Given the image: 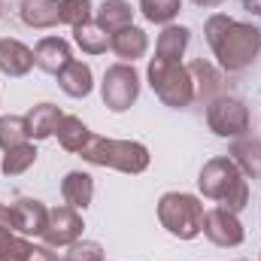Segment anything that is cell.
<instances>
[{"label": "cell", "instance_id": "6da1fadb", "mask_svg": "<svg viewBox=\"0 0 261 261\" xmlns=\"http://www.w3.org/2000/svg\"><path fill=\"white\" fill-rule=\"evenodd\" d=\"M206 40L225 70H243L261 52V31L240 24L228 15H213L206 21Z\"/></svg>", "mask_w": 261, "mask_h": 261}, {"label": "cell", "instance_id": "3957f363", "mask_svg": "<svg viewBox=\"0 0 261 261\" xmlns=\"http://www.w3.org/2000/svg\"><path fill=\"white\" fill-rule=\"evenodd\" d=\"M85 161L91 164H103V167H116L122 173H143L149 167V152L140 143L128 140H107V137H91L88 146L79 152Z\"/></svg>", "mask_w": 261, "mask_h": 261}, {"label": "cell", "instance_id": "5bb4252c", "mask_svg": "<svg viewBox=\"0 0 261 261\" xmlns=\"http://www.w3.org/2000/svg\"><path fill=\"white\" fill-rule=\"evenodd\" d=\"M64 116L58 113V107H52V103H40V107H34L28 116H24V122H28V137H34V140H46V137H52L55 130H58V122H61Z\"/></svg>", "mask_w": 261, "mask_h": 261}, {"label": "cell", "instance_id": "d4e9b609", "mask_svg": "<svg viewBox=\"0 0 261 261\" xmlns=\"http://www.w3.org/2000/svg\"><path fill=\"white\" fill-rule=\"evenodd\" d=\"M34 246L12 234L9 225H0V261H24Z\"/></svg>", "mask_w": 261, "mask_h": 261}, {"label": "cell", "instance_id": "8fae6325", "mask_svg": "<svg viewBox=\"0 0 261 261\" xmlns=\"http://www.w3.org/2000/svg\"><path fill=\"white\" fill-rule=\"evenodd\" d=\"M67 61H73V58H70L67 40H61V37H43L37 43V49H34V64L40 67V70H46V73L58 76Z\"/></svg>", "mask_w": 261, "mask_h": 261}, {"label": "cell", "instance_id": "7a4b0ae2", "mask_svg": "<svg viewBox=\"0 0 261 261\" xmlns=\"http://www.w3.org/2000/svg\"><path fill=\"white\" fill-rule=\"evenodd\" d=\"M197 182H200V192L203 195L219 200L231 213H237V210L246 206V179L240 176V170L228 158H213L200 170V179Z\"/></svg>", "mask_w": 261, "mask_h": 261}, {"label": "cell", "instance_id": "83f0119b", "mask_svg": "<svg viewBox=\"0 0 261 261\" xmlns=\"http://www.w3.org/2000/svg\"><path fill=\"white\" fill-rule=\"evenodd\" d=\"M91 21V0H61V24L79 28Z\"/></svg>", "mask_w": 261, "mask_h": 261}, {"label": "cell", "instance_id": "f546056e", "mask_svg": "<svg viewBox=\"0 0 261 261\" xmlns=\"http://www.w3.org/2000/svg\"><path fill=\"white\" fill-rule=\"evenodd\" d=\"M24 261H58V255L49 249V246H34L31 252H28V258Z\"/></svg>", "mask_w": 261, "mask_h": 261}, {"label": "cell", "instance_id": "e0dca14e", "mask_svg": "<svg viewBox=\"0 0 261 261\" xmlns=\"http://www.w3.org/2000/svg\"><path fill=\"white\" fill-rule=\"evenodd\" d=\"M130 18H134V9L128 0H103V6L97 12V28L113 37L116 31L130 28Z\"/></svg>", "mask_w": 261, "mask_h": 261}, {"label": "cell", "instance_id": "9a60e30c", "mask_svg": "<svg viewBox=\"0 0 261 261\" xmlns=\"http://www.w3.org/2000/svg\"><path fill=\"white\" fill-rule=\"evenodd\" d=\"M146 46H149V40H146V34L140 31V28H122V31H116L113 37H110V49L122 58V61H134V58H140L143 52H146Z\"/></svg>", "mask_w": 261, "mask_h": 261}, {"label": "cell", "instance_id": "f1b7e54d", "mask_svg": "<svg viewBox=\"0 0 261 261\" xmlns=\"http://www.w3.org/2000/svg\"><path fill=\"white\" fill-rule=\"evenodd\" d=\"M58 261H103V249L97 243H70Z\"/></svg>", "mask_w": 261, "mask_h": 261}, {"label": "cell", "instance_id": "484cf974", "mask_svg": "<svg viewBox=\"0 0 261 261\" xmlns=\"http://www.w3.org/2000/svg\"><path fill=\"white\" fill-rule=\"evenodd\" d=\"M182 0H140V9L149 21H158V24H167L176 18Z\"/></svg>", "mask_w": 261, "mask_h": 261}, {"label": "cell", "instance_id": "cb8c5ba5", "mask_svg": "<svg viewBox=\"0 0 261 261\" xmlns=\"http://www.w3.org/2000/svg\"><path fill=\"white\" fill-rule=\"evenodd\" d=\"M73 37H76V43H79L88 55H100V52H107V49H110V37H107L97 24H91V21H85V24L73 28Z\"/></svg>", "mask_w": 261, "mask_h": 261}, {"label": "cell", "instance_id": "ba28073f", "mask_svg": "<svg viewBox=\"0 0 261 261\" xmlns=\"http://www.w3.org/2000/svg\"><path fill=\"white\" fill-rule=\"evenodd\" d=\"M203 234L216 246H240L243 243V228H240L237 216L225 206H216V210L203 213Z\"/></svg>", "mask_w": 261, "mask_h": 261}, {"label": "cell", "instance_id": "4fadbf2b", "mask_svg": "<svg viewBox=\"0 0 261 261\" xmlns=\"http://www.w3.org/2000/svg\"><path fill=\"white\" fill-rule=\"evenodd\" d=\"M21 18L31 28H55L61 24V3L58 0H21Z\"/></svg>", "mask_w": 261, "mask_h": 261}, {"label": "cell", "instance_id": "4dcf8cb0", "mask_svg": "<svg viewBox=\"0 0 261 261\" xmlns=\"http://www.w3.org/2000/svg\"><path fill=\"white\" fill-rule=\"evenodd\" d=\"M243 6H246L252 15H261V0H243Z\"/></svg>", "mask_w": 261, "mask_h": 261}, {"label": "cell", "instance_id": "8992f818", "mask_svg": "<svg viewBox=\"0 0 261 261\" xmlns=\"http://www.w3.org/2000/svg\"><path fill=\"white\" fill-rule=\"evenodd\" d=\"M140 94V79L128 64H113L103 76V103L113 113H125Z\"/></svg>", "mask_w": 261, "mask_h": 261}, {"label": "cell", "instance_id": "9c48e42d", "mask_svg": "<svg viewBox=\"0 0 261 261\" xmlns=\"http://www.w3.org/2000/svg\"><path fill=\"white\" fill-rule=\"evenodd\" d=\"M82 234V219L76 216L73 206H58V210H49V219H46V243L49 246H70L76 243Z\"/></svg>", "mask_w": 261, "mask_h": 261}, {"label": "cell", "instance_id": "2e32d148", "mask_svg": "<svg viewBox=\"0 0 261 261\" xmlns=\"http://www.w3.org/2000/svg\"><path fill=\"white\" fill-rule=\"evenodd\" d=\"M58 85L70 97H85L91 91V67L82 61H67L58 73Z\"/></svg>", "mask_w": 261, "mask_h": 261}, {"label": "cell", "instance_id": "5b68a950", "mask_svg": "<svg viewBox=\"0 0 261 261\" xmlns=\"http://www.w3.org/2000/svg\"><path fill=\"white\" fill-rule=\"evenodd\" d=\"M149 79L155 94L167 103V107H189L195 97V85H192V73L179 61H167V58H152L149 64Z\"/></svg>", "mask_w": 261, "mask_h": 261}, {"label": "cell", "instance_id": "52a82bcc", "mask_svg": "<svg viewBox=\"0 0 261 261\" xmlns=\"http://www.w3.org/2000/svg\"><path fill=\"white\" fill-rule=\"evenodd\" d=\"M206 122H210V128L216 130L219 137H237V134H243V130L249 128V113H246V107L240 100L219 97V100L210 103Z\"/></svg>", "mask_w": 261, "mask_h": 261}, {"label": "cell", "instance_id": "ffe728a7", "mask_svg": "<svg viewBox=\"0 0 261 261\" xmlns=\"http://www.w3.org/2000/svg\"><path fill=\"white\" fill-rule=\"evenodd\" d=\"M58 140H61V146H64L67 152H82L85 146H88V140H91V134L88 128L76 119V116H64L61 122H58Z\"/></svg>", "mask_w": 261, "mask_h": 261}, {"label": "cell", "instance_id": "30bf717a", "mask_svg": "<svg viewBox=\"0 0 261 261\" xmlns=\"http://www.w3.org/2000/svg\"><path fill=\"white\" fill-rule=\"evenodd\" d=\"M9 219H12V231H18V234H43L49 210L34 197H21L9 206Z\"/></svg>", "mask_w": 261, "mask_h": 261}, {"label": "cell", "instance_id": "ac0fdd59", "mask_svg": "<svg viewBox=\"0 0 261 261\" xmlns=\"http://www.w3.org/2000/svg\"><path fill=\"white\" fill-rule=\"evenodd\" d=\"M61 195H64V200L73 206V210H85V206L91 203V197H94V182H91L88 173L73 170V173H67L64 176Z\"/></svg>", "mask_w": 261, "mask_h": 261}, {"label": "cell", "instance_id": "44dd1931", "mask_svg": "<svg viewBox=\"0 0 261 261\" xmlns=\"http://www.w3.org/2000/svg\"><path fill=\"white\" fill-rule=\"evenodd\" d=\"M189 73L195 76L192 85H195V97H200V100H210V97L222 88V76L206 64V61H192Z\"/></svg>", "mask_w": 261, "mask_h": 261}, {"label": "cell", "instance_id": "d6986e66", "mask_svg": "<svg viewBox=\"0 0 261 261\" xmlns=\"http://www.w3.org/2000/svg\"><path fill=\"white\" fill-rule=\"evenodd\" d=\"M189 28L182 24H170L164 28V34L158 37V58H167V61H179V55L186 52L189 46Z\"/></svg>", "mask_w": 261, "mask_h": 261}, {"label": "cell", "instance_id": "4316f807", "mask_svg": "<svg viewBox=\"0 0 261 261\" xmlns=\"http://www.w3.org/2000/svg\"><path fill=\"white\" fill-rule=\"evenodd\" d=\"M34 161H37V149L24 143V146H18V149H9V152H6V158H3V173H6V176L24 173Z\"/></svg>", "mask_w": 261, "mask_h": 261}, {"label": "cell", "instance_id": "603a6c76", "mask_svg": "<svg viewBox=\"0 0 261 261\" xmlns=\"http://www.w3.org/2000/svg\"><path fill=\"white\" fill-rule=\"evenodd\" d=\"M28 143V122L21 116H3L0 119V149H18Z\"/></svg>", "mask_w": 261, "mask_h": 261}, {"label": "cell", "instance_id": "1f68e13d", "mask_svg": "<svg viewBox=\"0 0 261 261\" xmlns=\"http://www.w3.org/2000/svg\"><path fill=\"white\" fill-rule=\"evenodd\" d=\"M197 6H219V3H225V0H195Z\"/></svg>", "mask_w": 261, "mask_h": 261}, {"label": "cell", "instance_id": "277c9868", "mask_svg": "<svg viewBox=\"0 0 261 261\" xmlns=\"http://www.w3.org/2000/svg\"><path fill=\"white\" fill-rule=\"evenodd\" d=\"M158 219L173 237L192 240V237H197L203 231V203L192 195L167 192L158 200Z\"/></svg>", "mask_w": 261, "mask_h": 261}, {"label": "cell", "instance_id": "7402d4cb", "mask_svg": "<svg viewBox=\"0 0 261 261\" xmlns=\"http://www.w3.org/2000/svg\"><path fill=\"white\" fill-rule=\"evenodd\" d=\"M231 152H234L237 164H240L252 179H258V176H261V140H252V137L237 140Z\"/></svg>", "mask_w": 261, "mask_h": 261}, {"label": "cell", "instance_id": "7c38bea8", "mask_svg": "<svg viewBox=\"0 0 261 261\" xmlns=\"http://www.w3.org/2000/svg\"><path fill=\"white\" fill-rule=\"evenodd\" d=\"M34 67V52L18 40H0V70L6 76H24Z\"/></svg>", "mask_w": 261, "mask_h": 261}]
</instances>
